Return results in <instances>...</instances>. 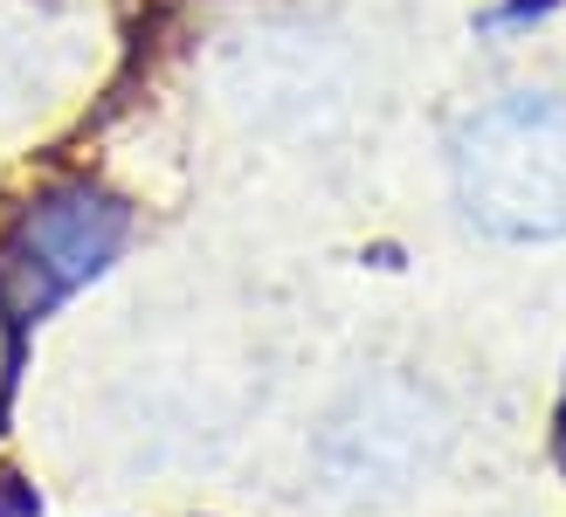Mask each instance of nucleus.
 I'll return each instance as SVG.
<instances>
[{
  "label": "nucleus",
  "mask_w": 566,
  "mask_h": 517,
  "mask_svg": "<svg viewBox=\"0 0 566 517\" xmlns=\"http://www.w3.org/2000/svg\"><path fill=\"white\" fill-rule=\"evenodd\" d=\"M457 200L497 242L566 235V97L518 91L457 131Z\"/></svg>",
  "instance_id": "obj_1"
},
{
  "label": "nucleus",
  "mask_w": 566,
  "mask_h": 517,
  "mask_svg": "<svg viewBox=\"0 0 566 517\" xmlns=\"http://www.w3.org/2000/svg\"><path fill=\"white\" fill-rule=\"evenodd\" d=\"M442 449H449V414L421 387H408V380L359 387L346 408L332 414L325 442H318L332 483H338V490H353V497H394V490H408V483H421V476L436 469Z\"/></svg>",
  "instance_id": "obj_2"
},
{
  "label": "nucleus",
  "mask_w": 566,
  "mask_h": 517,
  "mask_svg": "<svg viewBox=\"0 0 566 517\" xmlns=\"http://www.w3.org/2000/svg\"><path fill=\"white\" fill-rule=\"evenodd\" d=\"M125 228H132V214L97 187L42 193L35 208L21 214L14 249H8V276H14L21 310H49L70 291H83V283L125 249Z\"/></svg>",
  "instance_id": "obj_3"
}]
</instances>
